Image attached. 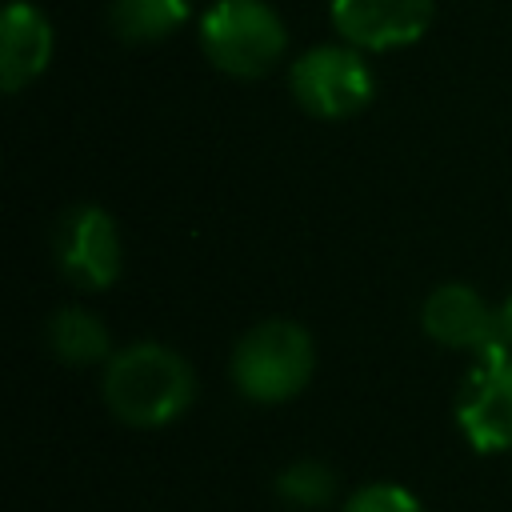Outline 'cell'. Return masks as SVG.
I'll return each instance as SVG.
<instances>
[{
  "mask_svg": "<svg viewBox=\"0 0 512 512\" xmlns=\"http://www.w3.org/2000/svg\"><path fill=\"white\" fill-rule=\"evenodd\" d=\"M456 424L476 452H512V348H488L456 392Z\"/></svg>",
  "mask_w": 512,
  "mask_h": 512,
  "instance_id": "obj_6",
  "label": "cell"
},
{
  "mask_svg": "<svg viewBox=\"0 0 512 512\" xmlns=\"http://www.w3.org/2000/svg\"><path fill=\"white\" fill-rule=\"evenodd\" d=\"M316 372L312 332L296 320L272 316L252 324L228 356V376L236 392L252 404H288L296 400Z\"/></svg>",
  "mask_w": 512,
  "mask_h": 512,
  "instance_id": "obj_2",
  "label": "cell"
},
{
  "mask_svg": "<svg viewBox=\"0 0 512 512\" xmlns=\"http://www.w3.org/2000/svg\"><path fill=\"white\" fill-rule=\"evenodd\" d=\"M56 272L80 292H104L124 272V236L108 208L72 204L52 224Z\"/></svg>",
  "mask_w": 512,
  "mask_h": 512,
  "instance_id": "obj_5",
  "label": "cell"
},
{
  "mask_svg": "<svg viewBox=\"0 0 512 512\" xmlns=\"http://www.w3.org/2000/svg\"><path fill=\"white\" fill-rule=\"evenodd\" d=\"M192 20V0H112L108 28L124 44H160Z\"/></svg>",
  "mask_w": 512,
  "mask_h": 512,
  "instance_id": "obj_11",
  "label": "cell"
},
{
  "mask_svg": "<svg viewBox=\"0 0 512 512\" xmlns=\"http://www.w3.org/2000/svg\"><path fill=\"white\" fill-rule=\"evenodd\" d=\"M288 92L316 120H352L372 104L376 76L360 48L316 44L288 64Z\"/></svg>",
  "mask_w": 512,
  "mask_h": 512,
  "instance_id": "obj_4",
  "label": "cell"
},
{
  "mask_svg": "<svg viewBox=\"0 0 512 512\" xmlns=\"http://www.w3.org/2000/svg\"><path fill=\"white\" fill-rule=\"evenodd\" d=\"M52 52H56L52 20L36 4L12 0L0 16V88L16 96L32 80H40L52 64Z\"/></svg>",
  "mask_w": 512,
  "mask_h": 512,
  "instance_id": "obj_9",
  "label": "cell"
},
{
  "mask_svg": "<svg viewBox=\"0 0 512 512\" xmlns=\"http://www.w3.org/2000/svg\"><path fill=\"white\" fill-rule=\"evenodd\" d=\"M340 512H424L420 496L408 492L404 484H392V480H376V484H364L356 488Z\"/></svg>",
  "mask_w": 512,
  "mask_h": 512,
  "instance_id": "obj_13",
  "label": "cell"
},
{
  "mask_svg": "<svg viewBox=\"0 0 512 512\" xmlns=\"http://www.w3.org/2000/svg\"><path fill=\"white\" fill-rule=\"evenodd\" d=\"M100 396L108 412L128 428H164L180 420L196 400L192 364L156 340H136L104 364Z\"/></svg>",
  "mask_w": 512,
  "mask_h": 512,
  "instance_id": "obj_1",
  "label": "cell"
},
{
  "mask_svg": "<svg viewBox=\"0 0 512 512\" xmlns=\"http://www.w3.org/2000/svg\"><path fill=\"white\" fill-rule=\"evenodd\" d=\"M208 64L236 80L268 76L288 52V24L268 0H216L196 24Z\"/></svg>",
  "mask_w": 512,
  "mask_h": 512,
  "instance_id": "obj_3",
  "label": "cell"
},
{
  "mask_svg": "<svg viewBox=\"0 0 512 512\" xmlns=\"http://www.w3.org/2000/svg\"><path fill=\"white\" fill-rule=\"evenodd\" d=\"M44 344L60 364H72V368H92V364H108L112 360L108 324L96 312L80 308V304H64V308H56L48 316Z\"/></svg>",
  "mask_w": 512,
  "mask_h": 512,
  "instance_id": "obj_10",
  "label": "cell"
},
{
  "mask_svg": "<svg viewBox=\"0 0 512 512\" xmlns=\"http://www.w3.org/2000/svg\"><path fill=\"white\" fill-rule=\"evenodd\" d=\"M420 328H424V336L432 344L452 348V352H472V356L504 344L500 308H492L464 280L436 284L424 296V304H420Z\"/></svg>",
  "mask_w": 512,
  "mask_h": 512,
  "instance_id": "obj_7",
  "label": "cell"
},
{
  "mask_svg": "<svg viewBox=\"0 0 512 512\" xmlns=\"http://www.w3.org/2000/svg\"><path fill=\"white\" fill-rule=\"evenodd\" d=\"M276 496L296 512H320L336 500V472L316 456H300L276 472Z\"/></svg>",
  "mask_w": 512,
  "mask_h": 512,
  "instance_id": "obj_12",
  "label": "cell"
},
{
  "mask_svg": "<svg viewBox=\"0 0 512 512\" xmlns=\"http://www.w3.org/2000/svg\"><path fill=\"white\" fill-rule=\"evenodd\" d=\"M436 16V0H332L336 36L360 52H396L416 44Z\"/></svg>",
  "mask_w": 512,
  "mask_h": 512,
  "instance_id": "obj_8",
  "label": "cell"
},
{
  "mask_svg": "<svg viewBox=\"0 0 512 512\" xmlns=\"http://www.w3.org/2000/svg\"><path fill=\"white\" fill-rule=\"evenodd\" d=\"M500 332H504V344L512 348V292H508L504 304H500Z\"/></svg>",
  "mask_w": 512,
  "mask_h": 512,
  "instance_id": "obj_14",
  "label": "cell"
}]
</instances>
